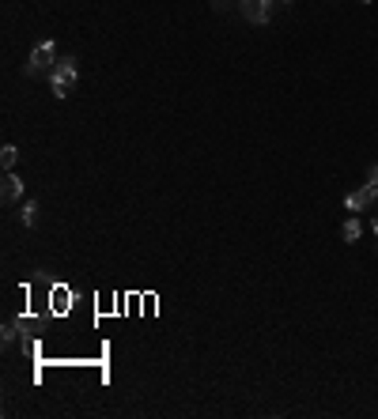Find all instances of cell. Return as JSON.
<instances>
[{
    "mask_svg": "<svg viewBox=\"0 0 378 419\" xmlns=\"http://www.w3.org/2000/svg\"><path fill=\"white\" fill-rule=\"evenodd\" d=\"M53 64H57V45L53 42H38L31 53V61L23 64V76L34 80V76H45V72H53Z\"/></svg>",
    "mask_w": 378,
    "mask_h": 419,
    "instance_id": "obj_1",
    "label": "cell"
},
{
    "mask_svg": "<svg viewBox=\"0 0 378 419\" xmlns=\"http://www.w3.org/2000/svg\"><path fill=\"white\" fill-rule=\"evenodd\" d=\"M72 83H76V61L72 57H57L50 72V87H53V98H64L72 91Z\"/></svg>",
    "mask_w": 378,
    "mask_h": 419,
    "instance_id": "obj_2",
    "label": "cell"
},
{
    "mask_svg": "<svg viewBox=\"0 0 378 419\" xmlns=\"http://www.w3.org/2000/svg\"><path fill=\"white\" fill-rule=\"evenodd\" d=\"M272 4L276 0H238V12H242V20H250V23H269Z\"/></svg>",
    "mask_w": 378,
    "mask_h": 419,
    "instance_id": "obj_3",
    "label": "cell"
},
{
    "mask_svg": "<svg viewBox=\"0 0 378 419\" xmlns=\"http://www.w3.org/2000/svg\"><path fill=\"white\" fill-rule=\"evenodd\" d=\"M378 197V185H371V182H367L363 185V189H359V193H352V197H348L344 204H348V212H363V208H371V200Z\"/></svg>",
    "mask_w": 378,
    "mask_h": 419,
    "instance_id": "obj_4",
    "label": "cell"
},
{
    "mask_svg": "<svg viewBox=\"0 0 378 419\" xmlns=\"http://www.w3.org/2000/svg\"><path fill=\"white\" fill-rule=\"evenodd\" d=\"M20 197H23V182L15 178L12 170H8V174H4V182H0V200H4V204H15Z\"/></svg>",
    "mask_w": 378,
    "mask_h": 419,
    "instance_id": "obj_5",
    "label": "cell"
},
{
    "mask_svg": "<svg viewBox=\"0 0 378 419\" xmlns=\"http://www.w3.org/2000/svg\"><path fill=\"white\" fill-rule=\"evenodd\" d=\"M340 235H344V242H359V235H363V223H359V219H348L344 227H340Z\"/></svg>",
    "mask_w": 378,
    "mask_h": 419,
    "instance_id": "obj_6",
    "label": "cell"
},
{
    "mask_svg": "<svg viewBox=\"0 0 378 419\" xmlns=\"http://www.w3.org/2000/svg\"><path fill=\"white\" fill-rule=\"evenodd\" d=\"M15 159H20V147H15V144H4V147H0V163H4V170H12Z\"/></svg>",
    "mask_w": 378,
    "mask_h": 419,
    "instance_id": "obj_7",
    "label": "cell"
},
{
    "mask_svg": "<svg viewBox=\"0 0 378 419\" xmlns=\"http://www.w3.org/2000/svg\"><path fill=\"white\" fill-rule=\"evenodd\" d=\"M20 216H23V227H34V223H38V204L31 200V204H27V208L20 212Z\"/></svg>",
    "mask_w": 378,
    "mask_h": 419,
    "instance_id": "obj_8",
    "label": "cell"
},
{
    "mask_svg": "<svg viewBox=\"0 0 378 419\" xmlns=\"http://www.w3.org/2000/svg\"><path fill=\"white\" fill-rule=\"evenodd\" d=\"M367 182H371V185H378V163L371 166V170H367Z\"/></svg>",
    "mask_w": 378,
    "mask_h": 419,
    "instance_id": "obj_9",
    "label": "cell"
},
{
    "mask_svg": "<svg viewBox=\"0 0 378 419\" xmlns=\"http://www.w3.org/2000/svg\"><path fill=\"white\" fill-rule=\"evenodd\" d=\"M375 235H378V216H375Z\"/></svg>",
    "mask_w": 378,
    "mask_h": 419,
    "instance_id": "obj_10",
    "label": "cell"
},
{
    "mask_svg": "<svg viewBox=\"0 0 378 419\" xmlns=\"http://www.w3.org/2000/svg\"><path fill=\"white\" fill-rule=\"evenodd\" d=\"M276 4H291V0H276Z\"/></svg>",
    "mask_w": 378,
    "mask_h": 419,
    "instance_id": "obj_11",
    "label": "cell"
},
{
    "mask_svg": "<svg viewBox=\"0 0 378 419\" xmlns=\"http://www.w3.org/2000/svg\"><path fill=\"white\" fill-rule=\"evenodd\" d=\"M363 4H371V0H363Z\"/></svg>",
    "mask_w": 378,
    "mask_h": 419,
    "instance_id": "obj_12",
    "label": "cell"
}]
</instances>
